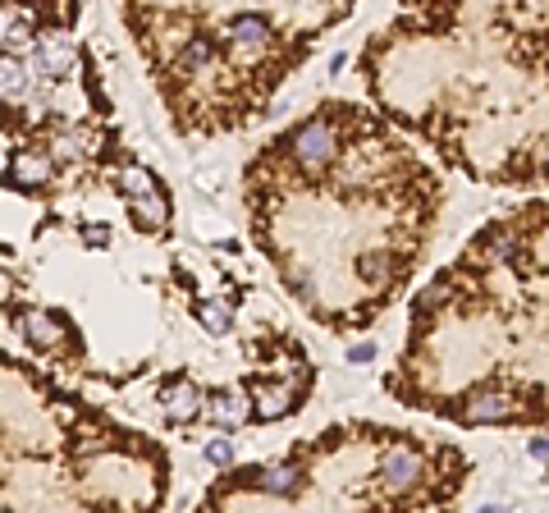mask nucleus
I'll return each instance as SVG.
<instances>
[{
    "mask_svg": "<svg viewBox=\"0 0 549 513\" xmlns=\"http://www.w3.org/2000/svg\"><path fill=\"white\" fill-rule=\"evenodd\" d=\"M536 179L540 184H549V138L540 142V161H536Z\"/></svg>",
    "mask_w": 549,
    "mask_h": 513,
    "instance_id": "nucleus-5",
    "label": "nucleus"
},
{
    "mask_svg": "<svg viewBox=\"0 0 549 513\" xmlns=\"http://www.w3.org/2000/svg\"><path fill=\"white\" fill-rule=\"evenodd\" d=\"M371 353H376V349H371V344H362V349H353V353H348V362H366V358H371Z\"/></svg>",
    "mask_w": 549,
    "mask_h": 513,
    "instance_id": "nucleus-7",
    "label": "nucleus"
},
{
    "mask_svg": "<svg viewBox=\"0 0 549 513\" xmlns=\"http://www.w3.org/2000/svg\"><path fill=\"white\" fill-rule=\"evenodd\" d=\"M124 207H129V216H133L138 230H147V234H165V230H170V193H165V188L124 197Z\"/></svg>",
    "mask_w": 549,
    "mask_h": 513,
    "instance_id": "nucleus-2",
    "label": "nucleus"
},
{
    "mask_svg": "<svg viewBox=\"0 0 549 513\" xmlns=\"http://www.w3.org/2000/svg\"><path fill=\"white\" fill-rule=\"evenodd\" d=\"M161 408H165V417H170V422L188 426V422H197V417H202L206 399H202V390H197L188 376H170V381L161 385Z\"/></svg>",
    "mask_w": 549,
    "mask_h": 513,
    "instance_id": "nucleus-1",
    "label": "nucleus"
},
{
    "mask_svg": "<svg viewBox=\"0 0 549 513\" xmlns=\"http://www.w3.org/2000/svg\"><path fill=\"white\" fill-rule=\"evenodd\" d=\"M193 317L202 321L211 335H229V326H234V312H229L225 303H193Z\"/></svg>",
    "mask_w": 549,
    "mask_h": 513,
    "instance_id": "nucleus-3",
    "label": "nucleus"
},
{
    "mask_svg": "<svg viewBox=\"0 0 549 513\" xmlns=\"http://www.w3.org/2000/svg\"><path fill=\"white\" fill-rule=\"evenodd\" d=\"M206 459H211V463H229V459H234V445H229L225 436L211 440V445H206Z\"/></svg>",
    "mask_w": 549,
    "mask_h": 513,
    "instance_id": "nucleus-4",
    "label": "nucleus"
},
{
    "mask_svg": "<svg viewBox=\"0 0 549 513\" xmlns=\"http://www.w3.org/2000/svg\"><path fill=\"white\" fill-rule=\"evenodd\" d=\"M527 449H531V454H536V459H545V463H549V436H536Z\"/></svg>",
    "mask_w": 549,
    "mask_h": 513,
    "instance_id": "nucleus-6",
    "label": "nucleus"
}]
</instances>
